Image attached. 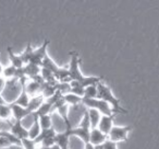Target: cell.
Here are the masks:
<instances>
[{"instance_id":"obj_1","label":"cell","mask_w":159,"mask_h":149,"mask_svg":"<svg viewBox=\"0 0 159 149\" xmlns=\"http://www.w3.org/2000/svg\"><path fill=\"white\" fill-rule=\"evenodd\" d=\"M70 56H71V62L68 67V70H69V76H70L71 80L77 81L83 88H86V87H89V86H93V85H98L99 82H102V77L83 76V73L80 70L81 58H80L79 54H77L76 52H71Z\"/></svg>"},{"instance_id":"obj_2","label":"cell","mask_w":159,"mask_h":149,"mask_svg":"<svg viewBox=\"0 0 159 149\" xmlns=\"http://www.w3.org/2000/svg\"><path fill=\"white\" fill-rule=\"evenodd\" d=\"M97 89H98L97 98L100 99V100H104L105 102L108 103V104L111 107V109H112L113 113L115 114H117V113L126 114L128 113V111L124 110L123 107H121L120 100L113 94L112 90H111V88L109 87V86H107L106 83H104V82H99L97 85Z\"/></svg>"},{"instance_id":"obj_3","label":"cell","mask_w":159,"mask_h":149,"mask_svg":"<svg viewBox=\"0 0 159 149\" xmlns=\"http://www.w3.org/2000/svg\"><path fill=\"white\" fill-rule=\"evenodd\" d=\"M91 124H89V113H87V110L84 111V114L82 116V120L81 123L77 125L76 127H72L71 129H66L69 133V135L72 137H77L82 140L84 144L89 142V134H91Z\"/></svg>"},{"instance_id":"obj_4","label":"cell","mask_w":159,"mask_h":149,"mask_svg":"<svg viewBox=\"0 0 159 149\" xmlns=\"http://www.w3.org/2000/svg\"><path fill=\"white\" fill-rule=\"evenodd\" d=\"M83 104L87 107V109H94L97 110L102 115H106V116H111V115H116L113 113L111 107L108 104L107 102H105L104 100H100V99L96 98V99H83Z\"/></svg>"},{"instance_id":"obj_5","label":"cell","mask_w":159,"mask_h":149,"mask_svg":"<svg viewBox=\"0 0 159 149\" xmlns=\"http://www.w3.org/2000/svg\"><path fill=\"white\" fill-rule=\"evenodd\" d=\"M132 126H113L108 135V139L113 142H126L128 134L131 132Z\"/></svg>"},{"instance_id":"obj_6","label":"cell","mask_w":159,"mask_h":149,"mask_svg":"<svg viewBox=\"0 0 159 149\" xmlns=\"http://www.w3.org/2000/svg\"><path fill=\"white\" fill-rule=\"evenodd\" d=\"M48 45H49V41H46L39 48L33 49L29 64L36 65V66H38V67L42 66L45 58H46V56H47V47H48Z\"/></svg>"},{"instance_id":"obj_7","label":"cell","mask_w":159,"mask_h":149,"mask_svg":"<svg viewBox=\"0 0 159 149\" xmlns=\"http://www.w3.org/2000/svg\"><path fill=\"white\" fill-rule=\"evenodd\" d=\"M10 133L13 134L16 137H18L19 139H25V138H29V131L27 128L22 124L21 121H12V126Z\"/></svg>"},{"instance_id":"obj_8","label":"cell","mask_w":159,"mask_h":149,"mask_svg":"<svg viewBox=\"0 0 159 149\" xmlns=\"http://www.w3.org/2000/svg\"><path fill=\"white\" fill-rule=\"evenodd\" d=\"M113 118H115V115H111V116L102 115V118H100L97 128L99 129L102 133H104L105 135L108 136L111 128L113 127Z\"/></svg>"},{"instance_id":"obj_9","label":"cell","mask_w":159,"mask_h":149,"mask_svg":"<svg viewBox=\"0 0 159 149\" xmlns=\"http://www.w3.org/2000/svg\"><path fill=\"white\" fill-rule=\"evenodd\" d=\"M108 139V136L105 135L104 133L99 131L98 128L91 129V134H89V142L93 146H98V145H104V142Z\"/></svg>"},{"instance_id":"obj_10","label":"cell","mask_w":159,"mask_h":149,"mask_svg":"<svg viewBox=\"0 0 159 149\" xmlns=\"http://www.w3.org/2000/svg\"><path fill=\"white\" fill-rule=\"evenodd\" d=\"M11 105V110H12V116H13V120L16 121H21L22 122L26 116H29L30 114H32V112L30 111L27 107H23L20 105L16 104H10Z\"/></svg>"},{"instance_id":"obj_11","label":"cell","mask_w":159,"mask_h":149,"mask_svg":"<svg viewBox=\"0 0 159 149\" xmlns=\"http://www.w3.org/2000/svg\"><path fill=\"white\" fill-rule=\"evenodd\" d=\"M29 138L30 139H35L39 136L40 132H42V128H40L39 125V116L34 112V122L33 124L31 125V127H29Z\"/></svg>"},{"instance_id":"obj_12","label":"cell","mask_w":159,"mask_h":149,"mask_svg":"<svg viewBox=\"0 0 159 149\" xmlns=\"http://www.w3.org/2000/svg\"><path fill=\"white\" fill-rule=\"evenodd\" d=\"M70 137L71 136L66 131H64L63 133H57L55 136V144L61 147V149H69Z\"/></svg>"},{"instance_id":"obj_13","label":"cell","mask_w":159,"mask_h":149,"mask_svg":"<svg viewBox=\"0 0 159 149\" xmlns=\"http://www.w3.org/2000/svg\"><path fill=\"white\" fill-rule=\"evenodd\" d=\"M87 113H89L91 128L92 129L97 128L98 124H99L100 118H102V114H100L97 110H94V109H89V110H87Z\"/></svg>"},{"instance_id":"obj_14","label":"cell","mask_w":159,"mask_h":149,"mask_svg":"<svg viewBox=\"0 0 159 149\" xmlns=\"http://www.w3.org/2000/svg\"><path fill=\"white\" fill-rule=\"evenodd\" d=\"M8 54H9L10 57V62H11V65L13 67H16V69H21L24 67V64H23L22 59H21L20 55H16V54L12 52V47H8Z\"/></svg>"},{"instance_id":"obj_15","label":"cell","mask_w":159,"mask_h":149,"mask_svg":"<svg viewBox=\"0 0 159 149\" xmlns=\"http://www.w3.org/2000/svg\"><path fill=\"white\" fill-rule=\"evenodd\" d=\"M63 100L69 107H70V105L71 107H74V105H77L83 102L82 97H79V96H76V94L71 93V92H69V93H66V94H63Z\"/></svg>"},{"instance_id":"obj_16","label":"cell","mask_w":159,"mask_h":149,"mask_svg":"<svg viewBox=\"0 0 159 149\" xmlns=\"http://www.w3.org/2000/svg\"><path fill=\"white\" fill-rule=\"evenodd\" d=\"M16 72H18V69L16 67H13L12 65L8 67H3L2 70V77L6 80H10V79H13L16 77Z\"/></svg>"},{"instance_id":"obj_17","label":"cell","mask_w":159,"mask_h":149,"mask_svg":"<svg viewBox=\"0 0 159 149\" xmlns=\"http://www.w3.org/2000/svg\"><path fill=\"white\" fill-rule=\"evenodd\" d=\"M98 94L97 85L89 86V87L84 88V97L83 99H96Z\"/></svg>"},{"instance_id":"obj_18","label":"cell","mask_w":159,"mask_h":149,"mask_svg":"<svg viewBox=\"0 0 159 149\" xmlns=\"http://www.w3.org/2000/svg\"><path fill=\"white\" fill-rule=\"evenodd\" d=\"M39 125H40V128H42V131H44V129L52 128V120H51V114L39 116Z\"/></svg>"},{"instance_id":"obj_19","label":"cell","mask_w":159,"mask_h":149,"mask_svg":"<svg viewBox=\"0 0 159 149\" xmlns=\"http://www.w3.org/2000/svg\"><path fill=\"white\" fill-rule=\"evenodd\" d=\"M12 116V110L10 104H2L0 105V120H9Z\"/></svg>"},{"instance_id":"obj_20","label":"cell","mask_w":159,"mask_h":149,"mask_svg":"<svg viewBox=\"0 0 159 149\" xmlns=\"http://www.w3.org/2000/svg\"><path fill=\"white\" fill-rule=\"evenodd\" d=\"M22 147L24 149H36L37 148V145L35 144L33 139H30V138H25V139H22Z\"/></svg>"},{"instance_id":"obj_21","label":"cell","mask_w":159,"mask_h":149,"mask_svg":"<svg viewBox=\"0 0 159 149\" xmlns=\"http://www.w3.org/2000/svg\"><path fill=\"white\" fill-rule=\"evenodd\" d=\"M102 147H104V149H118L117 142H113L109 139H107L106 142H104Z\"/></svg>"},{"instance_id":"obj_22","label":"cell","mask_w":159,"mask_h":149,"mask_svg":"<svg viewBox=\"0 0 159 149\" xmlns=\"http://www.w3.org/2000/svg\"><path fill=\"white\" fill-rule=\"evenodd\" d=\"M6 85H7V80L1 76L0 77V93H2V91L6 88Z\"/></svg>"},{"instance_id":"obj_23","label":"cell","mask_w":159,"mask_h":149,"mask_svg":"<svg viewBox=\"0 0 159 149\" xmlns=\"http://www.w3.org/2000/svg\"><path fill=\"white\" fill-rule=\"evenodd\" d=\"M84 149H94V146L91 142H87V144H84Z\"/></svg>"},{"instance_id":"obj_24","label":"cell","mask_w":159,"mask_h":149,"mask_svg":"<svg viewBox=\"0 0 159 149\" xmlns=\"http://www.w3.org/2000/svg\"><path fill=\"white\" fill-rule=\"evenodd\" d=\"M2 104H8V103L6 102V100H5V99H3L2 94L0 93V105H2Z\"/></svg>"},{"instance_id":"obj_25","label":"cell","mask_w":159,"mask_h":149,"mask_svg":"<svg viewBox=\"0 0 159 149\" xmlns=\"http://www.w3.org/2000/svg\"><path fill=\"white\" fill-rule=\"evenodd\" d=\"M50 149H61V147L58 146L57 144H55V145H52V146L50 147Z\"/></svg>"},{"instance_id":"obj_26","label":"cell","mask_w":159,"mask_h":149,"mask_svg":"<svg viewBox=\"0 0 159 149\" xmlns=\"http://www.w3.org/2000/svg\"><path fill=\"white\" fill-rule=\"evenodd\" d=\"M2 70H3V66L1 65V62H0V77L2 76Z\"/></svg>"},{"instance_id":"obj_27","label":"cell","mask_w":159,"mask_h":149,"mask_svg":"<svg viewBox=\"0 0 159 149\" xmlns=\"http://www.w3.org/2000/svg\"><path fill=\"white\" fill-rule=\"evenodd\" d=\"M94 149H104L102 145H98V146H94Z\"/></svg>"},{"instance_id":"obj_28","label":"cell","mask_w":159,"mask_h":149,"mask_svg":"<svg viewBox=\"0 0 159 149\" xmlns=\"http://www.w3.org/2000/svg\"><path fill=\"white\" fill-rule=\"evenodd\" d=\"M36 149H50V147H45V146H40V147H37Z\"/></svg>"},{"instance_id":"obj_29","label":"cell","mask_w":159,"mask_h":149,"mask_svg":"<svg viewBox=\"0 0 159 149\" xmlns=\"http://www.w3.org/2000/svg\"><path fill=\"white\" fill-rule=\"evenodd\" d=\"M3 134H5V133H3V132H0V136H2Z\"/></svg>"}]
</instances>
